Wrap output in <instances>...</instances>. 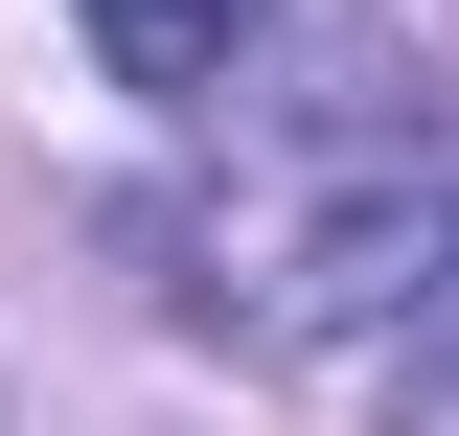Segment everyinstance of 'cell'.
Wrapping results in <instances>:
<instances>
[{"instance_id":"6da1fadb","label":"cell","mask_w":459,"mask_h":436,"mask_svg":"<svg viewBox=\"0 0 459 436\" xmlns=\"http://www.w3.org/2000/svg\"><path fill=\"white\" fill-rule=\"evenodd\" d=\"M437 275H459V184H437V138H344L322 184H276L253 230H207V322L322 344V322H368V299H437Z\"/></svg>"},{"instance_id":"7a4b0ae2","label":"cell","mask_w":459,"mask_h":436,"mask_svg":"<svg viewBox=\"0 0 459 436\" xmlns=\"http://www.w3.org/2000/svg\"><path fill=\"white\" fill-rule=\"evenodd\" d=\"M69 23H92V69H115V92L207 115L230 69H253V23H276V0H69Z\"/></svg>"}]
</instances>
